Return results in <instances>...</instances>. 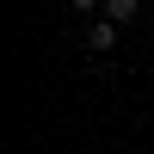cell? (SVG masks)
<instances>
[{
    "instance_id": "cell-2",
    "label": "cell",
    "mask_w": 154,
    "mask_h": 154,
    "mask_svg": "<svg viewBox=\"0 0 154 154\" xmlns=\"http://www.w3.org/2000/svg\"><path fill=\"white\" fill-rule=\"evenodd\" d=\"M86 43H93V49H111V43H117V25H111V19H99L93 31H86Z\"/></svg>"
},
{
    "instance_id": "cell-1",
    "label": "cell",
    "mask_w": 154,
    "mask_h": 154,
    "mask_svg": "<svg viewBox=\"0 0 154 154\" xmlns=\"http://www.w3.org/2000/svg\"><path fill=\"white\" fill-rule=\"evenodd\" d=\"M136 12H142V0H105V19H111V25L136 19Z\"/></svg>"
},
{
    "instance_id": "cell-3",
    "label": "cell",
    "mask_w": 154,
    "mask_h": 154,
    "mask_svg": "<svg viewBox=\"0 0 154 154\" xmlns=\"http://www.w3.org/2000/svg\"><path fill=\"white\" fill-rule=\"evenodd\" d=\"M68 6H74V12H99L105 0H68Z\"/></svg>"
}]
</instances>
